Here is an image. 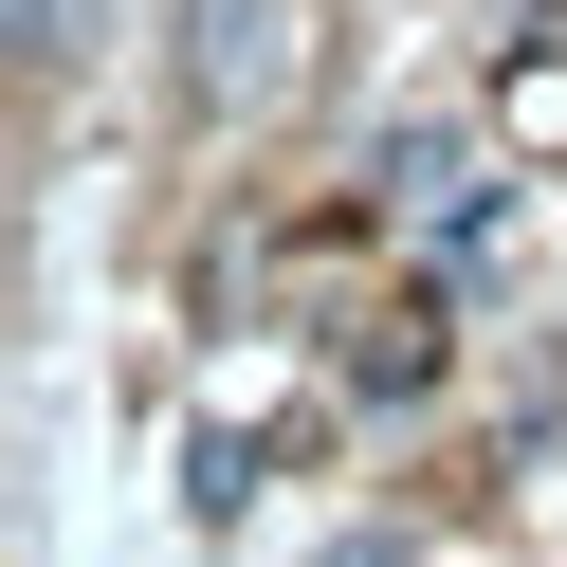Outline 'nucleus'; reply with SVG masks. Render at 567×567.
Returning a JSON list of instances; mask_svg holds the SVG:
<instances>
[{
    "label": "nucleus",
    "mask_w": 567,
    "mask_h": 567,
    "mask_svg": "<svg viewBox=\"0 0 567 567\" xmlns=\"http://www.w3.org/2000/svg\"><path fill=\"white\" fill-rule=\"evenodd\" d=\"M0 19H19V74L55 92V74H74V55H92V19H111V0H0Z\"/></svg>",
    "instance_id": "3"
},
{
    "label": "nucleus",
    "mask_w": 567,
    "mask_h": 567,
    "mask_svg": "<svg viewBox=\"0 0 567 567\" xmlns=\"http://www.w3.org/2000/svg\"><path fill=\"white\" fill-rule=\"evenodd\" d=\"M421 367H440V311H421V293H403V311H367V330H348V384H384V403H403Z\"/></svg>",
    "instance_id": "2"
},
{
    "label": "nucleus",
    "mask_w": 567,
    "mask_h": 567,
    "mask_svg": "<svg viewBox=\"0 0 567 567\" xmlns=\"http://www.w3.org/2000/svg\"><path fill=\"white\" fill-rule=\"evenodd\" d=\"M275 92V0H184V111H257Z\"/></svg>",
    "instance_id": "1"
},
{
    "label": "nucleus",
    "mask_w": 567,
    "mask_h": 567,
    "mask_svg": "<svg viewBox=\"0 0 567 567\" xmlns=\"http://www.w3.org/2000/svg\"><path fill=\"white\" fill-rule=\"evenodd\" d=\"M330 567H403V530H348V549H330Z\"/></svg>",
    "instance_id": "4"
}]
</instances>
